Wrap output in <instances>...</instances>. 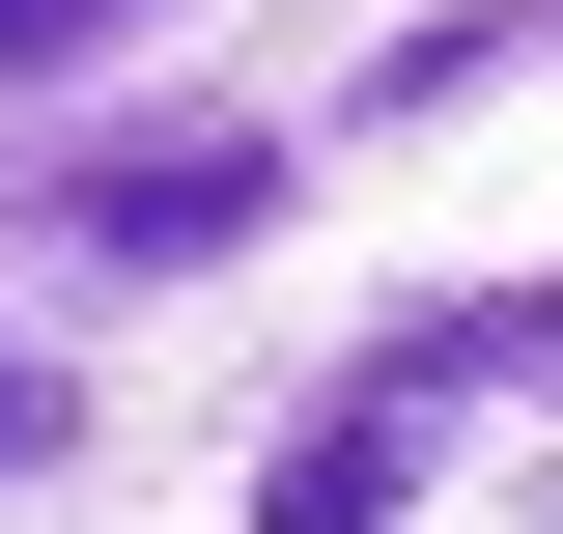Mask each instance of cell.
Wrapping results in <instances>:
<instances>
[{
	"instance_id": "cell-1",
	"label": "cell",
	"mask_w": 563,
	"mask_h": 534,
	"mask_svg": "<svg viewBox=\"0 0 563 534\" xmlns=\"http://www.w3.org/2000/svg\"><path fill=\"white\" fill-rule=\"evenodd\" d=\"M282 225V141L254 113H169V141H85L57 169V254H254Z\"/></svg>"
},
{
	"instance_id": "cell-2",
	"label": "cell",
	"mask_w": 563,
	"mask_h": 534,
	"mask_svg": "<svg viewBox=\"0 0 563 534\" xmlns=\"http://www.w3.org/2000/svg\"><path fill=\"white\" fill-rule=\"evenodd\" d=\"M395 507H422V394H395V366H339V394L282 422V478H254V534H395Z\"/></svg>"
},
{
	"instance_id": "cell-3",
	"label": "cell",
	"mask_w": 563,
	"mask_h": 534,
	"mask_svg": "<svg viewBox=\"0 0 563 534\" xmlns=\"http://www.w3.org/2000/svg\"><path fill=\"white\" fill-rule=\"evenodd\" d=\"M366 366H395L422 422H451V394H563V281H507V310H395Z\"/></svg>"
},
{
	"instance_id": "cell-4",
	"label": "cell",
	"mask_w": 563,
	"mask_h": 534,
	"mask_svg": "<svg viewBox=\"0 0 563 534\" xmlns=\"http://www.w3.org/2000/svg\"><path fill=\"white\" fill-rule=\"evenodd\" d=\"M57 29H113V0H0V57H57Z\"/></svg>"
},
{
	"instance_id": "cell-5",
	"label": "cell",
	"mask_w": 563,
	"mask_h": 534,
	"mask_svg": "<svg viewBox=\"0 0 563 534\" xmlns=\"http://www.w3.org/2000/svg\"><path fill=\"white\" fill-rule=\"evenodd\" d=\"M29 450H57V394H29V366H0V478H29Z\"/></svg>"
}]
</instances>
